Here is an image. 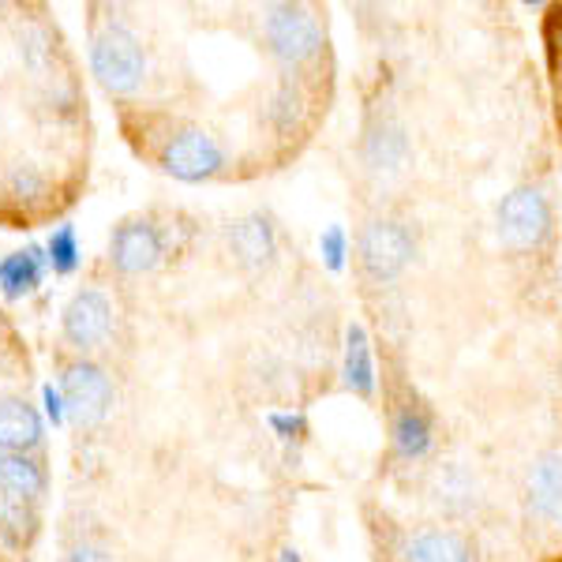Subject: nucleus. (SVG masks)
I'll list each match as a JSON object with an SVG mask.
<instances>
[{"mask_svg": "<svg viewBox=\"0 0 562 562\" xmlns=\"http://www.w3.org/2000/svg\"><path fill=\"white\" fill-rule=\"evenodd\" d=\"M90 68L109 94H132L147 76V57H143V45L128 26L105 23L90 42Z\"/></svg>", "mask_w": 562, "mask_h": 562, "instance_id": "nucleus-1", "label": "nucleus"}, {"mask_svg": "<svg viewBox=\"0 0 562 562\" xmlns=\"http://www.w3.org/2000/svg\"><path fill=\"white\" fill-rule=\"evenodd\" d=\"M357 251H360V270H364V278L390 281L413 262L416 240H413L409 225L397 222V217H375V222H368L364 233H360Z\"/></svg>", "mask_w": 562, "mask_h": 562, "instance_id": "nucleus-2", "label": "nucleus"}, {"mask_svg": "<svg viewBox=\"0 0 562 562\" xmlns=\"http://www.w3.org/2000/svg\"><path fill=\"white\" fill-rule=\"evenodd\" d=\"M262 34H267L270 53H274L285 68L307 65V60L323 49V26L307 8H293V4L267 8Z\"/></svg>", "mask_w": 562, "mask_h": 562, "instance_id": "nucleus-3", "label": "nucleus"}, {"mask_svg": "<svg viewBox=\"0 0 562 562\" xmlns=\"http://www.w3.org/2000/svg\"><path fill=\"white\" fill-rule=\"evenodd\" d=\"M60 397H65L68 420H76L79 428H94L113 405V383L98 364L76 360L60 371Z\"/></svg>", "mask_w": 562, "mask_h": 562, "instance_id": "nucleus-4", "label": "nucleus"}, {"mask_svg": "<svg viewBox=\"0 0 562 562\" xmlns=\"http://www.w3.org/2000/svg\"><path fill=\"white\" fill-rule=\"evenodd\" d=\"M551 233V206L540 188H514L498 203V237L510 248H540Z\"/></svg>", "mask_w": 562, "mask_h": 562, "instance_id": "nucleus-5", "label": "nucleus"}, {"mask_svg": "<svg viewBox=\"0 0 562 562\" xmlns=\"http://www.w3.org/2000/svg\"><path fill=\"white\" fill-rule=\"evenodd\" d=\"M222 147L203 128H177L161 147V169L177 180H188V184L211 180L222 169Z\"/></svg>", "mask_w": 562, "mask_h": 562, "instance_id": "nucleus-6", "label": "nucleus"}, {"mask_svg": "<svg viewBox=\"0 0 562 562\" xmlns=\"http://www.w3.org/2000/svg\"><path fill=\"white\" fill-rule=\"evenodd\" d=\"M166 256V240H161L158 225L147 222V217H132V222H121L113 229V240H109V259L121 274H147Z\"/></svg>", "mask_w": 562, "mask_h": 562, "instance_id": "nucleus-7", "label": "nucleus"}, {"mask_svg": "<svg viewBox=\"0 0 562 562\" xmlns=\"http://www.w3.org/2000/svg\"><path fill=\"white\" fill-rule=\"evenodd\" d=\"M113 330V304L102 289H79L65 307V338L71 349H98Z\"/></svg>", "mask_w": 562, "mask_h": 562, "instance_id": "nucleus-8", "label": "nucleus"}, {"mask_svg": "<svg viewBox=\"0 0 562 562\" xmlns=\"http://www.w3.org/2000/svg\"><path fill=\"white\" fill-rule=\"evenodd\" d=\"M428 495H431V506H439L442 514L465 518V514H473L480 503L476 473L465 465V461H442V465H435V473L428 480Z\"/></svg>", "mask_w": 562, "mask_h": 562, "instance_id": "nucleus-9", "label": "nucleus"}, {"mask_svg": "<svg viewBox=\"0 0 562 562\" xmlns=\"http://www.w3.org/2000/svg\"><path fill=\"white\" fill-rule=\"evenodd\" d=\"M364 161L371 173H397L409 161V139L394 116H375L364 135Z\"/></svg>", "mask_w": 562, "mask_h": 562, "instance_id": "nucleus-10", "label": "nucleus"}, {"mask_svg": "<svg viewBox=\"0 0 562 562\" xmlns=\"http://www.w3.org/2000/svg\"><path fill=\"white\" fill-rule=\"evenodd\" d=\"M229 248H233V256H237L240 267H248V270L270 267L278 256L274 225H270L262 214L240 217V222H233V229H229Z\"/></svg>", "mask_w": 562, "mask_h": 562, "instance_id": "nucleus-11", "label": "nucleus"}, {"mask_svg": "<svg viewBox=\"0 0 562 562\" xmlns=\"http://www.w3.org/2000/svg\"><path fill=\"white\" fill-rule=\"evenodd\" d=\"M525 495L543 521H562V450H548L532 461Z\"/></svg>", "mask_w": 562, "mask_h": 562, "instance_id": "nucleus-12", "label": "nucleus"}, {"mask_svg": "<svg viewBox=\"0 0 562 562\" xmlns=\"http://www.w3.org/2000/svg\"><path fill=\"white\" fill-rule=\"evenodd\" d=\"M402 562H473V543L458 529H420L405 540Z\"/></svg>", "mask_w": 562, "mask_h": 562, "instance_id": "nucleus-13", "label": "nucleus"}, {"mask_svg": "<svg viewBox=\"0 0 562 562\" xmlns=\"http://www.w3.org/2000/svg\"><path fill=\"white\" fill-rule=\"evenodd\" d=\"M45 267H49V256L38 244H26L23 251H12V256L0 259V293L8 301H20V296H31L34 289L42 285Z\"/></svg>", "mask_w": 562, "mask_h": 562, "instance_id": "nucleus-14", "label": "nucleus"}, {"mask_svg": "<svg viewBox=\"0 0 562 562\" xmlns=\"http://www.w3.org/2000/svg\"><path fill=\"white\" fill-rule=\"evenodd\" d=\"M42 442V416L20 397H0V450L31 454Z\"/></svg>", "mask_w": 562, "mask_h": 562, "instance_id": "nucleus-15", "label": "nucleus"}, {"mask_svg": "<svg viewBox=\"0 0 562 562\" xmlns=\"http://www.w3.org/2000/svg\"><path fill=\"white\" fill-rule=\"evenodd\" d=\"M45 495V469L31 454L0 450V498H20V503H38Z\"/></svg>", "mask_w": 562, "mask_h": 562, "instance_id": "nucleus-16", "label": "nucleus"}, {"mask_svg": "<svg viewBox=\"0 0 562 562\" xmlns=\"http://www.w3.org/2000/svg\"><path fill=\"white\" fill-rule=\"evenodd\" d=\"M431 447V420L416 405H402L394 416V450L402 458H424Z\"/></svg>", "mask_w": 562, "mask_h": 562, "instance_id": "nucleus-17", "label": "nucleus"}, {"mask_svg": "<svg viewBox=\"0 0 562 562\" xmlns=\"http://www.w3.org/2000/svg\"><path fill=\"white\" fill-rule=\"evenodd\" d=\"M38 532V514L34 503H20V498H0V537L8 548H26Z\"/></svg>", "mask_w": 562, "mask_h": 562, "instance_id": "nucleus-18", "label": "nucleus"}, {"mask_svg": "<svg viewBox=\"0 0 562 562\" xmlns=\"http://www.w3.org/2000/svg\"><path fill=\"white\" fill-rule=\"evenodd\" d=\"M346 386L357 390V394H371V390H375L364 326H349V334H346Z\"/></svg>", "mask_w": 562, "mask_h": 562, "instance_id": "nucleus-19", "label": "nucleus"}, {"mask_svg": "<svg viewBox=\"0 0 562 562\" xmlns=\"http://www.w3.org/2000/svg\"><path fill=\"white\" fill-rule=\"evenodd\" d=\"M45 256H49V267L57 274H71L79 267V237H76V225H60L57 233L45 244Z\"/></svg>", "mask_w": 562, "mask_h": 562, "instance_id": "nucleus-20", "label": "nucleus"}, {"mask_svg": "<svg viewBox=\"0 0 562 562\" xmlns=\"http://www.w3.org/2000/svg\"><path fill=\"white\" fill-rule=\"evenodd\" d=\"M301 113H304V94L293 83H281L274 102H270V121H274L281 132H289L296 121H301Z\"/></svg>", "mask_w": 562, "mask_h": 562, "instance_id": "nucleus-21", "label": "nucleus"}, {"mask_svg": "<svg viewBox=\"0 0 562 562\" xmlns=\"http://www.w3.org/2000/svg\"><path fill=\"white\" fill-rule=\"evenodd\" d=\"M12 192H15V195H23V199L42 195V192H45V177H42L34 166H15V173H12Z\"/></svg>", "mask_w": 562, "mask_h": 562, "instance_id": "nucleus-22", "label": "nucleus"}, {"mask_svg": "<svg viewBox=\"0 0 562 562\" xmlns=\"http://www.w3.org/2000/svg\"><path fill=\"white\" fill-rule=\"evenodd\" d=\"M42 402H45V416H49L53 424H65L68 413H65V397H60V386L45 383L42 386Z\"/></svg>", "mask_w": 562, "mask_h": 562, "instance_id": "nucleus-23", "label": "nucleus"}, {"mask_svg": "<svg viewBox=\"0 0 562 562\" xmlns=\"http://www.w3.org/2000/svg\"><path fill=\"white\" fill-rule=\"evenodd\" d=\"M68 562H113L105 548H94V543H79V548H71Z\"/></svg>", "mask_w": 562, "mask_h": 562, "instance_id": "nucleus-24", "label": "nucleus"}, {"mask_svg": "<svg viewBox=\"0 0 562 562\" xmlns=\"http://www.w3.org/2000/svg\"><path fill=\"white\" fill-rule=\"evenodd\" d=\"M323 251H326V259H330V267H341V251H346V240H341L338 229H330L323 237Z\"/></svg>", "mask_w": 562, "mask_h": 562, "instance_id": "nucleus-25", "label": "nucleus"}]
</instances>
